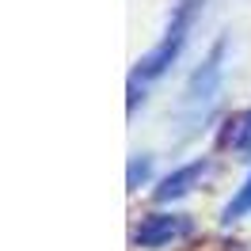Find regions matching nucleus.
<instances>
[{"instance_id":"f257e3e1","label":"nucleus","mask_w":251,"mask_h":251,"mask_svg":"<svg viewBox=\"0 0 251 251\" xmlns=\"http://www.w3.org/2000/svg\"><path fill=\"white\" fill-rule=\"evenodd\" d=\"M225 53H228V38H217L213 50L205 53V61L190 73L187 92H183V107L190 114H205L213 107V99L221 92V80H225Z\"/></svg>"},{"instance_id":"423d86ee","label":"nucleus","mask_w":251,"mask_h":251,"mask_svg":"<svg viewBox=\"0 0 251 251\" xmlns=\"http://www.w3.org/2000/svg\"><path fill=\"white\" fill-rule=\"evenodd\" d=\"M149 175V160H133L129 164V187H137V179H145Z\"/></svg>"},{"instance_id":"7ed1b4c3","label":"nucleus","mask_w":251,"mask_h":251,"mask_svg":"<svg viewBox=\"0 0 251 251\" xmlns=\"http://www.w3.org/2000/svg\"><path fill=\"white\" fill-rule=\"evenodd\" d=\"M187 232V221L175 217V213H152V217L141 221V228L133 232L137 240V248H164V244H172L179 236Z\"/></svg>"},{"instance_id":"39448f33","label":"nucleus","mask_w":251,"mask_h":251,"mask_svg":"<svg viewBox=\"0 0 251 251\" xmlns=\"http://www.w3.org/2000/svg\"><path fill=\"white\" fill-rule=\"evenodd\" d=\"M244 213H251V175L244 179V187L236 190V198L225 205V221H240Z\"/></svg>"},{"instance_id":"0eeeda50","label":"nucleus","mask_w":251,"mask_h":251,"mask_svg":"<svg viewBox=\"0 0 251 251\" xmlns=\"http://www.w3.org/2000/svg\"><path fill=\"white\" fill-rule=\"evenodd\" d=\"M244 126H248V129H244V133L236 137V145H240L244 152H251V114H248V118H244Z\"/></svg>"},{"instance_id":"f03ea898","label":"nucleus","mask_w":251,"mask_h":251,"mask_svg":"<svg viewBox=\"0 0 251 251\" xmlns=\"http://www.w3.org/2000/svg\"><path fill=\"white\" fill-rule=\"evenodd\" d=\"M190 12H194V4H190V0H179V8H175V16H172V27H168L164 38L137 61V73H133L137 80H156V76H164V73L172 69V61L179 57V50H183V42H187Z\"/></svg>"},{"instance_id":"20e7f679","label":"nucleus","mask_w":251,"mask_h":251,"mask_svg":"<svg viewBox=\"0 0 251 251\" xmlns=\"http://www.w3.org/2000/svg\"><path fill=\"white\" fill-rule=\"evenodd\" d=\"M202 172H205V164L202 160H194V164H183V168H175L164 183L156 187V198L160 202H175V198H183V194H190L194 190V183L202 179Z\"/></svg>"}]
</instances>
